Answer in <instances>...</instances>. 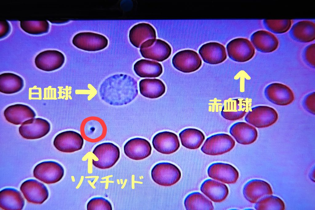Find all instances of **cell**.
<instances>
[{
	"instance_id": "obj_1",
	"label": "cell",
	"mask_w": 315,
	"mask_h": 210,
	"mask_svg": "<svg viewBox=\"0 0 315 210\" xmlns=\"http://www.w3.org/2000/svg\"><path fill=\"white\" fill-rule=\"evenodd\" d=\"M99 93L102 99L110 105H126L133 101L138 94L137 81L126 74H116L103 82L100 86Z\"/></svg>"
},
{
	"instance_id": "obj_2",
	"label": "cell",
	"mask_w": 315,
	"mask_h": 210,
	"mask_svg": "<svg viewBox=\"0 0 315 210\" xmlns=\"http://www.w3.org/2000/svg\"><path fill=\"white\" fill-rule=\"evenodd\" d=\"M93 153L98 159L92 160V164L95 167L101 169L109 168L118 160L120 155L119 148L114 144L105 142L97 145Z\"/></svg>"
},
{
	"instance_id": "obj_3",
	"label": "cell",
	"mask_w": 315,
	"mask_h": 210,
	"mask_svg": "<svg viewBox=\"0 0 315 210\" xmlns=\"http://www.w3.org/2000/svg\"><path fill=\"white\" fill-rule=\"evenodd\" d=\"M151 175L154 181L164 186H170L176 183L180 179L181 173L175 165L169 162H161L153 168Z\"/></svg>"
},
{
	"instance_id": "obj_4",
	"label": "cell",
	"mask_w": 315,
	"mask_h": 210,
	"mask_svg": "<svg viewBox=\"0 0 315 210\" xmlns=\"http://www.w3.org/2000/svg\"><path fill=\"white\" fill-rule=\"evenodd\" d=\"M235 144V141L229 135L218 133L207 138L201 149L206 154L217 156L230 151L233 148Z\"/></svg>"
},
{
	"instance_id": "obj_5",
	"label": "cell",
	"mask_w": 315,
	"mask_h": 210,
	"mask_svg": "<svg viewBox=\"0 0 315 210\" xmlns=\"http://www.w3.org/2000/svg\"><path fill=\"white\" fill-rule=\"evenodd\" d=\"M278 118L276 111L266 106L252 108L245 117L246 122L257 128L269 127L274 124Z\"/></svg>"
},
{
	"instance_id": "obj_6",
	"label": "cell",
	"mask_w": 315,
	"mask_h": 210,
	"mask_svg": "<svg viewBox=\"0 0 315 210\" xmlns=\"http://www.w3.org/2000/svg\"><path fill=\"white\" fill-rule=\"evenodd\" d=\"M140 52L144 58L161 62L170 56L172 49L166 42L160 39L149 40L141 46Z\"/></svg>"
},
{
	"instance_id": "obj_7",
	"label": "cell",
	"mask_w": 315,
	"mask_h": 210,
	"mask_svg": "<svg viewBox=\"0 0 315 210\" xmlns=\"http://www.w3.org/2000/svg\"><path fill=\"white\" fill-rule=\"evenodd\" d=\"M64 173L62 166L54 161H46L38 164L33 170L34 176L48 184L56 183L63 177Z\"/></svg>"
},
{
	"instance_id": "obj_8",
	"label": "cell",
	"mask_w": 315,
	"mask_h": 210,
	"mask_svg": "<svg viewBox=\"0 0 315 210\" xmlns=\"http://www.w3.org/2000/svg\"><path fill=\"white\" fill-rule=\"evenodd\" d=\"M228 55L233 60L243 62L251 59L254 56L255 49L247 39L237 38L230 41L226 46Z\"/></svg>"
},
{
	"instance_id": "obj_9",
	"label": "cell",
	"mask_w": 315,
	"mask_h": 210,
	"mask_svg": "<svg viewBox=\"0 0 315 210\" xmlns=\"http://www.w3.org/2000/svg\"><path fill=\"white\" fill-rule=\"evenodd\" d=\"M72 43L77 48L85 51H95L105 48L108 40L104 36L91 32H81L73 38Z\"/></svg>"
},
{
	"instance_id": "obj_10",
	"label": "cell",
	"mask_w": 315,
	"mask_h": 210,
	"mask_svg": "<svg viewBox=\"0 0 315 210\" xmlns=\"http://www.w3.org/2000/svg\"><path fill=\"white\" fill-rule=\"evenodd\" d=\"M174 67L180 71L189 73L196 71L201 66L202 61L198 53L190 50H185L176 53L172 59Z\"/></svg>"
},
{
	"instance_id": "obj_11",
	"label": "cell",
	"mask_w": 315,
	"mask_h": 210,
	"mask_svg": "<svg viewBox=\"0 0 315 210\" xmlns=\"http://www.w3.org/2000/svg\"><path fill=\"white\" fill-rule=\"evenodd\" d=\"M54 145L59 151L70 153L81 149L84 144L82 136L73 131H64L57 135L54 139Z\"/></svg>"
},
{
	"instance_id": "obj_12",
	"label": "cell",
	"mask_w": 315,
	"mask_h": 210,
	"mask_svg": "<svg viewBox=\"0 0 315 210\" xmlns=\"http://www.w3.org/2000/svg\"><path fill=\"white\" fill-rule=\"evenodd\" d=\"M50 129V124L47 120L41 118H33L23 122L19 127V132L24 138L35 139L46 135Z\"/></svg>"
},
{
	"instance_id": "obj_13",
	"label": "cell",
	"mask_w": 315,
	"mask_h": 210,
	"mask_svg": "<svg viewBox=\"0 0 315 210\" xmlns=\"http://www.w3.org/2000/svg\"><path fill=\"white\" fill-rule=\"evenodd\" d=\"M20 189L27 201L33 204H42L49 196L46 186L36 180L25 181L22 184Z\"/></svg>"
},
{
	"instance_id": "obj_14",
	"label": "cell",
	"mask_w": 315,
	"mask_h": 210,
	"mask_svg": "<svg viewBox=\"0 0 315 210\" xmlns=\"http://www.w3.org/2000/svg\"><path fill=\"white\" fill-rule=\"evenodd\" d=\"M264 93L268 100L277 105H287L294 100L292 91L288 86L281 83H274L268 85L265 89Z\"/></svg>"
},
{
	"instance_id": "obj_15",
	"label": "cell",
	"mask_w": 315,
	"mask_h": 210,
	"mask_svg": "<svg viewBox=\"0 0 315 210\" xmlns=\"http://www.w3.org/2000/svg\"><path fill=\"white\" fill-rule=\"evenodd\" d=\"M207 173L213 179L228 184L235 183L239 176L238 171L234 166L221 162L211 164L208 168Z\"/></svg>"
},
{
	"instance_id": "obj_16",
	"label": "cell",
	"mask_w": 315,
	"mask_h": 210,
	"mask_svg": "<svg viewBox=\"0 0 315 210\" xmlns=\"http://www.w3.org/2000/svg\"><path fill=\"white\" fill-rule=\"evenodd\" d=\"M65 57L56 50H47L39 53L35 59V63L38 69L51 71L60 68L65 61Z\"/></svg>"
},
{
	"instance_id": "obj_17",
	"label": "cell",
	"mask_w": 315,
	"mask_h": 210,
	"mask_svg": "<svg viewBox=\"0 0 315 210\" xmlns=\"http://www.w3.org/2000/svg\"><path fill=\"white\" fill-rule=\"evenodd\" d=\"M273 193L271 187L269 183L258 179H253L248 181L243 189L244 197L252 203H255L264 197L271 195Z\"/></svg>"
},
{
	"instance_id": "obj_18",
	"label": "cell",
	"mask_w": 315,
	"mask_h": 210,
	"mask_svg": "<svg viewBox=\"0 0 315 210\" xmlns=\"http://www.w3.org/2000/svg\"><path fill=\"white\" fill-rule=\"evenodd\" d=\"M152 142L154 148L158 152L165 154L176 152L180 146L177 135L169 131L157 133L153 137Z\"/></svg>"
},
{
	"instance_id": "obj_19",
	"label": "cell",
	"mask_w": 315,
	"mask_h": 210,
	"mask_svg": "<svg viewBox=\"0 0 315 210\" xmlns=\"http://www.w3.org/2000/svg\"><path fill=\"white\" fill-rule=\"evenodd\" d=\"M124 152L129 158L135 160H143L151 154L152 147L146 140L139 137L129 140L124 147Z\"/></svg>"
},
{
	"instance_id": "obj_20",
	"label": "cell",
	"mask_w": 315,
	"mask_h": 210,
	"mask_svg": "<svg viewBox=\"0 0 315 210\" xmlns=\"http://www.w3.org/2000/svg\"><path fill=\"white\" fill-rule=\"evenodd\" d=\"M249 107V101L244 99H229L225 102L221 114L227 120L236 121L243 118L248 111Z\"/></svg>"
},
{
	"instance_id": "obj_21",
	"label": "cell",
	"mask_w": 315,
	"mask_h": 210,
	"mask_svg": "<svg viewBox=\"0 0 315 210\" xmlns=\"http://www.w3.org/2000/svg\"><path fill=\"white\" fill-rule=\"evenodd\" d=\"M198 52L203 61L210 64L221 63L227 58L225 47L217 42H209L203 45Z\"/></svg>"
},
{
	"instance_id": "obj_22",
	"label": "cell",
	"mask_w": 315,
	"mask_h": 210,
	"mask_svg": "<svg viewBox=\"0 0 315 210\" xmlns=\"http://www.w3.org/2000/svg\"><path fill=\"white\" fill-rule=\"evenodd\" d=\"M250 40L257 50L264 53L274 51L279 44L278 40L274 34L265 30H258L253 33Z\"/></svg>"
},
{
	"instance_id": "obj_23",
	"label": "cell",
	"mask_w": 315,
	"mask_h": 210,
	"mask_svg": "<svg viewBox=\"0 0 315 210\" xmlns=\"http://www.w3.org/2000/svg\"><path fill=\"white\" fill-rule=\"evenodd\" d=\"M229 133L237 142L243 145L253 143L257 137V132L253 126L243 122H236L230 127Z\"/></svg>"
},
{
	"instance_id": "obj_24",
	"label": "cell",
	"mask_w": 315,
	"mask_h": 210,
	"mask_svg": "<svg viewBox=\"0 0 315 210\" xmlns=\"http://www.w3.org/2000/svg\"><path fill=\"white\" fill-rule=\"evenodd\" d=\"M4 114L7 121L16 125L22 124L36 116L35 113L30 107L22 104L8 106L5 110Z\"/></svg>"
},
{
	"instance_id": "obj_25",
	"label": "cell",
	"mask_w": 315,
	"mask_h": 210,
	"mask_svg": "<svg viewBox=\"0 0 315 210\" xmlns=\"http://www.w3.org/2000/svg\"><path fill=\"white\" fill-rule=\"evenodd\" d=\"M156 31L150 24L141 23L134 26L130 30L129 38L131 43L137 48L149 40L155 39Z\"/></svg>"
},
{
	"instance_id": "obj_26",
	"label": "cell",
	"mask_w": 315,
	"mask_h": 210,
	"mask_svg": "<svg viewBox=\"0 0 315 210\" xmlns=\"http://www.w3.org/2000/svg\"><path fill=\"white\" fill-rule=\"evenodd\" d=\"M200 190L212 201L221 202L224 201L229 194L227 186L221 182L211 179L205 180L201 184Z\"/></svg>"
},
{
	"instance_id": "obj_27",
	"label": "cell",
	"mask_w": 315,
	"mask_h": 210,
	"mask_svg": "<svg viewBox=\"0 0 315 210\" xmlns=\"http://www.w3.org/2000/svg\"><path fill=\"white\" fill-rule=\"evenodd\" d=\"M289 33L291 37L297 42H311L315 39V23L308 20L299 21L293 26Z\"/></svg>"
},
{
	"instance_id": "obj_28",
	"label": "cell",
	"mask_w": 315,
	"mask_h": 210,
	"mask_svg": "<svg viewBox=\"0 0 315 210\" xmlns=\"http://www.w3.org/2000/svg\"><path fill=\"white\" fill-rule=\"evenodd\" d=\"M25 201L21 193L14 188H7L0 192V207L5 210H21Z\"/></svg>"
},
{
	"instance_id": "obj_29",
	"label": "cell",
	"mask_w": 315,
	"mask_h": 210,
	"mask_svg": "<svg viewBox=\"0 0 315 210\" xmlns=\"http://www.w3.org/2000/svg\"><path fill=\"white\" fill-rule=\"evenodd\" d=\"M139 91L143 96L151 99L158 98L165 92V86L163 82L158 79L146 78L139 82Z\"/></svg>"
},
{
	"instance_id": "obj_30",
	"label": "cell",
	"mask_w": 315,
	"mask_h": 210,
	"mask_svg": "<svg viewBox=\"0 0 315 210\" xmlns=\"http://www.w3.org/2000/svg\"><path fill=\"white\" fill-rule=\"evenodd\" d=\"M136 74L141 77H156L163 72L161 64L155 61L142 59L137 61L134 66Z\"/></svg>"
},
{
	"instance_id": "obj_31",
	"label": "cell",
	"mask_w": 315,
	"mask_h": 210,
	"mask_svg": "<svg viewBox=\"0 0 315 210\" xmlns=\"http://www.w3.org/2000/svg\"><path fill=\"white\" fill-rule=\"evenodd\" d=\"M182 145L190 149L199 148L205 139L203 133L197 129L192 128L185 129L179 134Z\"/></svg>"
},
{
	"instance_id": "obj_32",
	"label": "cell",
	"mask_w": 315,
	"mask_h": 210,
	"mask_svg": "<svg viewBox=\"0 0 315 210\" xmlns=\"http://www.w3.org/2000/svg\"><path fill=\"white\" fill-rule=\"evenodd\" d=\"M24 85L23 79L12 73H4L0 75V92L7 94H12L20 91Z\"/></svg>"
},
{
	"instance_id": "obj_33",
	"label": "cell",
	"mask_w": 315,
	"mask_h": 210,
	"mask_svg": "<svg viewBox=\"0 0 315 210\" xmlns=\"http://www.w3.org/2000/svg\"><path fill=\"white\" fill-rule=\"evenodd\" d=\"M184 204L187 210L214 209L212 203L201 193L194 192L189 194L185 198Z\"/></svg>"
},
{
	"instance_id": "obj_34",
	"label": "cell",
	"mask_w": 315,
	"mask_h": 210,
	"mask_svg": "<svg viewBox=\"0 0 315 210\" xmlns=\"http://www.w3.org/2000/svg\"><path fill=\"white\" fill-rule=\"evenodd\" d=\"M104 126L96 119L87 120L84 124L83 132L87 137L92 140L100 138L105 132Z\"/></svg>"
},
{
	"instance_id": "obj_35",
	"label": "cell",
	"mask_w": 315,
	"mask_h": 210,
	"mask_svg": "<svg viewBox=\"0 0 315 210\" xmlns=\"http://www.w3.org/2000/svg\"><path fill=\"white\" fill-rule=\"evenodd\" d=\"M257 210H284L285 205L284 202L279 198L273 196H267L257 201L254 206Z\"/></svg>"
},
{
	"instance_id": "obj_36",
	"label": "cell",
	"mask_w": 315,
	"mask_h": 210,
	"mask_svg": "<svg viewBox=\"0 0 315 210\" xmlns=\"http://www.w3.org/2000/svg\"><path fill=\"white\" fill-rule=\"evenodd\" d=\"M20 25L25 31L31 34L45 33L49 28V23L46 20L21 21Z\"/></svg>"
},
{
	"instance_id": "obj_37",
	"label": "cell",
	"mask_w": 315,
	"mask_h": 210,
	"mask_svg": "<svg viewBox=\"0 0 315 210\" xmlns=\"http://www.w3.org/2000/svg\"><path fill=\"white\" fill-rule=\"evenodd\" d=\"M293 22L292 20L264 19L263 23L268 30L277 34L287 32L290 28Z\"/></svg>"
},
{
	"instance_id": "obj_38",
	"label": "cell",
	"mask_w": 315,
	"mask_h": 210,
	"mask_svg": "<svg viewBox=\"0 0 315 210\" xmlns=\"http://www.w3.org/2000/svg\"><path fill=\"white\" fill-rule=\"evenodd\" d=\"M87 210H112L110 203L108 200L102 197H95L91 199L87 205Z\"/></svg>"
},
{
	"instance_id": "obj_39",
	"label": "cell",
	"mask_w": 315,
	"mask_h": 210,
	"mask_svg": "<svg viewBox=\"0 0 315 210\" xmlns=\"http://www.w3.org/2000/svg\"><path fill=\"white\" fill-rule=\"evenodd\" d=\"M315 43L312 44L305 49L304 56L306 62L312 67H315Z\"/></svg>"
},
{
	"instance_id": "obj_40",
	"label": "cell",
	"mask_w": 315,
	"mask_h": 210,
	"mask_svg": "<svg viewBox=\"0 0 315 210\" xmlns=\"http://www.w3.org/2000/svg\"><path fill=\"white\" fill-rule=\"evenodd\" d=\"M315 93L314 92L307 95L303 102L305 108L309 113L315 114Z\"/></svg>"
},
{
	"instance_id": "obj_41",
	"label": "cell",
	"mask_w": 315,
	"mask_h": 210,
	"mask_svg": "<svg viewBox=\"0 0 315 210\" xmlns=\"http://www.w3.org/2000/svg\"><path fill=\"white\" fill-rule=\"evenodd\" d=\"M1 32L0 36H3L8 31L9 26L8 22L6 21H0Z\"/></svg>"
}]
</instances>
